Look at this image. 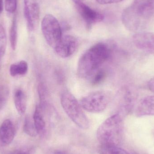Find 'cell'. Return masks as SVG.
I'll list each match as a JSON object with an SVG mask.
<instances>
[{"label": "cell", "instance_id": "19", "mask_svg": "<svg viewBox=\"0 0 154 154\" xmlns=\"http://www.w3.org/2000/svg\"><path fill=\"white\" fill-rule=\"evenodd\" d=\"M10 90L8 86L0 85V111L4 108L9 98Z\"/></svg>", "mask_w": 154, "mask_h": 154}, {"label": "cell", "instance_id": "4", "mask_svg": "<svg viewBox=\"0 0 154 154\" xmlns=\"http://www.w3.org/2000/svg\"><path fill=\"white\" fill-rule=\"evenodd\" d=\"M60 103L68 116L80 128L87 129L90 126V122L82 109L79 102L75 96L68 91L61 94Z\"/></svg>", "mask_w": 154, "mask_h": 154}, {"label": "cell", "instance_id": "17", "mask_svg": "<svg viewBox=\"0 0 154 154\" xmlns=\"http://www.w3.org/2000/svg\"><path fill=\"white\" fill-rule=\"evenodd\" d=\"M17 23L16 16L14 17L10 30V41L13 50L16 48L17 43Z\"/></svg>", "mask_w": 154, "mask_h": 154}, {"label": "cell", "instance_id": "24", "mask_svg": "<svg viewBox=\"0 0 154 154\" xmlns=\"http://www.w3.org/2000/svg\"><path fill=\"white\" fill-rule=\"evenodd\" d=\"M98 3L101 5L111 4L120 2L124 0H94Z\"/></svg>", "mask_w": 154, "mask_h": 154}, {"label": "cell", "instance_id": "5", "mask_svg": "<svg viewBox=\"0 0 154 154\" xmlns=\"http://www.w3.org/2000/svg\"><path fill=\"white\" fill-rule=\"evenodd\" d=\"M111 99L110 92L106 91H98L91 92L83 97L79 103L86 111L99 113L106 109Z\"/></svg>", "mask_w": 154, "mask_h": 154}, {"label": "cell", "instance_id": "2", "mask_svg": "<svg viewBox=\"0 0 154 154\" xmlns=\"http://www.w3.org/2000/svg\"><path fill=\"white\" fill-rule=\"evenodd\" d=\"M111 51L109 46L103 42H99L91 47L79 60L77 66L78 75L83 78L91 77L109 58Z\"/></svg>", "mask_w": 154, "mask_h": 154}, {"label": "cell", "instance_id": "28", "mask_svg": "<svg viewBox=\"0 0 154 154\" xmlns=\"http://www.w3.org/2000/svg\"><path fill=\"white\" fill-rule=\"evenodd\" d=\"M57 154H64L62 153H57Z\"/></svg>", "mask_w": 154, "mask_h": 154}, {"label": "cell", "instance_id": "20", "mask_svg": "<svg viewBox=\"0 0 154 154\" xmlns=\"http://www.w3.org/2000/svg\"><path fill=\"white\" fill-rule=\"evenodd\" d=\"M7 39L5 29L0 24V57H3L6 51Z\"/></svg>", "mask_w": 154, "mask_h": 154}, {"label": "cell", "instance_id": "8", "mask_svg": "<svg viewBox=\"0 0 154 154\" xmlns=\"http://www.w3.org/2000/svg\"><path fill=\"white\" fill-rule=\"evenodd\" d=\"M40 6L37 0H24V14L28 29L35 30L40 20Z\"/></svg>", "mask_w": 154, "mask_h": 154}, {"label": "cell", "instance_id": "26", "mask_svg": "<svg viewBox=\"0 0 154 154\" xmlns=\"http://www.w3.org/2000/svg\"><path fill=\"white\" fill-rule=\"evenodd\" d=\"M3 10V0H0V15Z\"/></svg>", "mask_w": 154, "mask_h": 154}, {"label": "cell", "instance_id": "16", "mask_svg": "<svg viewBox=\"0 0 154 154\" xmlns=\"http://www.w3.org/2000/svg\"><path fill=\"white\" fill-rule=\"evenodd\" d=\"M99 154H129L118 146L100 144L98 148Z\"/></svg>", "mask_w": 154, "mask_h": 154}, {"label": "cell", "instance_id": "27", "mask_svg": "<svg viewBox=\"0 0 154 154\" xmlns=\"http://www.w3.org/2000/svg\"><path fill=\"white\" fill-rule=\"evenodd\" d=\"M2 57H0V70H1V66H2Z\"/></svg>", "mask_w": 154, "mask_h": 154}, {"label": "cell", "instance_id": "13", "mask_svg": "<svg viewBox=\"0 0 154 154\" xmlns=\"http://www.w3.org/2000/svg\"><path fill=\"white\" fill-rule=\"evenodd\" d=\"M44 108L39 105L36 106L33 120L38 134L43 136L47 131V124L44 116Z\"/></svg>", "mask_w": 154, "mask_h": 154}, {"label": "cell", "instance_id": "14", "mask_svg": "<svg viewBox=\"0 0 154 154\" xmlns=\"http://www.w3.org/2000/svg\"><path fill=\"white\" fill-rule=\"evenodd\" d=\"M14 103L16 110L20 115L24 114L27 108L26 95L21 90H18L14 96Z\"/></svg>", "mask_w": 154, "mask_h": 154}, {"label": "cell", "instance_id": "25", "mask_svg": "<svg viewBox=\"0 0 154 154\" xmlns=\"http://www.w3.org/2000/svg\"><path fill=\"white\" fill-rule=\"evenodd\" d=\"M147 85H148V88L149 89V90L154 92V78L151 79L149 81Z\"/></svg>", "mask_w": 154, "mask_h": 154}, {"label": "cell", "instance_id": "10", "mask_svg": "<svg viewBox=\"0 0 154 154\" xmlns=\"http://www.w3.org/2000/svg\"><path fill=\"white\" fill-rule=\"evenodd\" d=\"M133 42L136 48L150 54H154V33L139 32L133 37Z\"/></svg>", "mask_w": 154, "mask_h": 154}, {"label": "cell", "instance_id": "7", "mask_svg": "<svg viewBox=\"0 0 154 154\" xmlns=\"http://www.w3.org/2000/svg\"><path fill=\"white\" fill-rule=\"evenodd\" d=\"M77 11L88 28L102 21L104 16L102 14L91 8L82 0H73Z\"/></svg>", "mask_w": 154, "mask_h": 154}, {"label": "cell", "instance_id": "3", "mask_svg": "<svg viewBox=\"0 0 154 154\" xmlns=\"http://www.w3.org/2000/svg\"><path fill=\"white\" fill-rule=\"evenodd\" d=\"M123 116L117 113L107 119L97 130L98 140L102 145L118 146L123 132Z\"/></svg>", "mask_w": 154, "mask_h": 154}, {"label": "cell", "instance_id": "21", "mask_svg": "<svg viewBox=\"0 0 154 154\" xmlns=\"http://www.w3.org/2000/svg\"><path fill=\"white\" fill-rule=\"evenodd\" d=\"M91 77V83L96 85L101 83L106 77V73L104 70L99 69L95 72Z\"/></svg>", "mask_w": 154, "mask_h": 154}, {"label": "cell", "instance_id": "22", "mask_svg": "<svg viewBox=\"0 0 154 154\" xmlns=\"http://www.w3.org/2000/svg\"><path fill=\"white\" fill-rule=\"evenodd\" d=\"M18 0H5V9L9 13L15 12L17 9Z\"/></svg>", "mask_w": 154, "mask_h": 154}, {"label": "cell", "instance_id": "15", "mask_svg": "<svg viewBox=\"0 0 154 154\" xmlns=\"http://www.w3.org/2000/svg\"><path fill=\"white\" fill-rule=\"evenodd\" d=\"M28 70V63L24 60H21L18 63L12 64L10 66V75L12 77L23 75L27 73Z\"/></svg>", "mask_w": 154, "mask_h": 154}, {"label": "cell", "instance_id": "9", "mask_svg": "<svg viewBox=\"0 0 154 154\" xmlns=\"http://www.w3.org/2000/svg\"><path fill=\"white\" fill-rule=\"evenodd\" d=\"M77 38L71 35L62 36L58 44L54 48L56 54L63 58L69 57L73 55L78 47Z\"/></svg>", "mask_w": 154, "mask_h": 154}, {"label": "cell", "instance_id": "11", "mask_svg": "<svg viewBox=\"0 0 154 154\" xmlns=\"http://www.w3.org/2000/svg\"><path fill=\"white\" fill-rule=\"evenodd\" d=\"M16 129L10 119L3 121L0 126V145L6 146L10 144L15 136Z\"/></svg>", "mask_w": 154, "mask_h": 154}, {"label": "cell", "instance_id": "18", "mask_svg": "<svg viewBox=\"0 0 154 154\" xmlns=\"http://www.w3.org/2000/svg\"><path fill=\"white\" fill-rule=\"evenodd\" d=\"M23 129L25 134L32 137L37 136L38 135L33 120H32L29 116L25 118Z\"/></svg>", "mask_w": 154, "mask_h": 154}, {"label": "cell", "instance_id": "23", "mask_svg": "<svg viewBox=\"0 0 154 154\" xmlns=\"http://www.w3.org/2000/svg\"><path fill=\"white\" fill-rule=\"evenodd\" d=\"M11 154H34V150L32 149H18L14 150Z\"/></svg>", "mask_w": 154, "mask_h": 154}, {"label": "cell", "instance_id": "1", "mask_svg": "<svg viewBox=\"0 0 154 154\" xmlns=\"http://www.w3.org/2000/svg\"><path fill=\"white\" fill-rule=\"evenodd\" d=\"M154 14V0H134L122 14L124 26L128 30L143 29Z\"/></svg>", "mask_w": 154, "mask_h": 154}, {"label": "cell", "instance_id": "12", "mask_svg": "<svg viewBox=\"0 0 154 154\" xmlns=\"http://www.w3.org/2000/svg\"><path fill=\"white\" fill-rule=\"evenodd\" d=\"M135 114L138 117L154 116V96L141 100L136 109Z\"/></svg>", "mask_w": 154, "mask_h": 154}, {"label": "cell", "instance_id": "6", "mask_svg": "<svg viewBox=\"0 0 154 154\" xmlns=\"http://www.w3.org/2000/svg\"><path fill=\"white\" fill-rule=\"evenodd\" d=\"M41 29L47 43L54 48L62 37V29L58 21L52 14H46L42 21Z\"/></svg>", "mask_w": 154, "mask_h": 154}]
</instances>
